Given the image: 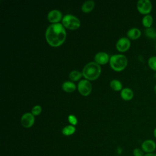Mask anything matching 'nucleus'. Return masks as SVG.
Returning <instances> with one entry per match:
<instances>
[{
	"mask_svg": "<svg viewBox=\"0 0 156 156\" xmlns=\"http://www.w3.org/2000/svg\"><path fill=\"white\" fill-rule=\"evenodd\" d=\"M141 35V30L136 27H132L127 32V36L129 39L136 40Z\"/></svg>",
	"mask_w": 156,
	"mask_h": 156,
	"instance_id": "12",
	"label": "nucleus"
},
{
	"mask_svg": "<svg viewBox=\"0 0 156 156\" xmlns=\"http://www.w3.org/2000/svg\"><path fill=\"white\" fill-rule=\"evenodd\" d=\"M128 60L127 57L122 54L113 55L110 58L111 68L115 71H121L127 66Z\"/></svg>",
	"mask_w": 156,
	"mask_h": 156,
	"instance_id": "3",
	"label": "nucleus"
},
{
	"mask_svg": "<svg viewBox=\"0 0 156 156\" xmlns=\"http://www.w3.org/2000/svg\"><path fill=\"white\" fill-rule=\"evenodd\" d=\"M42 108L39 105H37L35 106H34L32 109V114L34 116H37L38 115H40L41 112Z\"/></svg>",
	"mask_w": 156,
	"mask_h": 156,
	"instance_id": "22",
	"label": "nucleus"
},
{
	"mask_svg": "<svg viewBox=\"0 0 156 156\" xmlns=\"http://www.w3.org/2000/svg\"><path fill=\"white\" fill-rule=\"evenodd\" d=\"M101 73V68L99 64L95 62L88 63L83 68V76L88 80H94L97 79Z\"/></svg>",
	"mask_w": 156,
	"mask_h": 156,
	"instance_id": "2",
	"label": "nucleus"
},
{
	"mask_svg": "<svg viewBox=\"0 0 156 156\" xmlns=\"http://www.w3.org/2000/svg\"><path fill=\"white\" fill-rule=\"evenodd\" d=\"M147 64L149 68L156 72V56H151L148 58Z\"/></svg>",
	"mask_w": 156,
	"mask_h": 156,
	"instance_id": "21",
	"label": "nucleus"
},
{
	"mask_svg": "<svg viewBox=\"0 0 156 156\" xmlns=\"http://www.w3.org/2000/svg\"><path fill=\"white\" fill-rule=\"evenodd\" d=\"M141 149L146 154L152 153L156 149V143L151 139L145 140L141 145Z\"/></svg>",
	"mask_w": 156,
	"mask_h": 156,
	"instance_id": "8",
	"label": "nucleus"
},
{
	"mask_svg": "<svg viewBox=\"0 0 156 156\" xmlns=\"http://www.w3.org/2000/svg\"><path fill=\"white\" fill-rule=\"evenodd\" d=\"M63 26L70 30H76L80 26L79 20L72 15H66L62 19Z\"/></svg>",
	"mask_w": 156,
	"mask_h": 156,
	"instance_id": "4",
	"label": "nucleus"
},
{
	"mask_svg": "<svg viewBox=\"0 0 156 156\" xmlns=\"http://www.w3.org/2000/svg\"><path fill=\"white\" fill-rule=\"evenodd\" d=\"M76 88V85L70 81H66L62 84V89L66 93H72Z\"/></svg>",
	"mask_w": 156,
	"mask_h": 156,
	"instance_id": "16",
	"label": "nucleus"
},
{
	"mask_svg": "<svg viewBox=\"0 0 156 156\" xmlns=\"http://www.w3.org/2000/svg\"><path fill=\"white\" fill-rule=\"evenodd\" d=\"M82 76H83L82 73H80V71L74 70V71H72L71 72H70V73L69 74V77L73 81H77L82 77Z\"/></svg>",
	"mask_w": 156,
	"mask_h": 156,
	"instance_id": "20",
	"label": "nucleus"
},
{
	"mask_svg": "<svg viewBox=\"0 0 156 156\" xmlns=\"http://www.w3.org/2000/svg\"><path fill=\"white\" fill-rule=\"evenodd\" d=\"M138 11L143 15H149L152 11V4L149 0H139L136 3Z\"/></svg>",
	"mask_w": 156,
	"mask_h": 156,
	"instance_id": "5",
	"label": "nucleus"
},
{
	"mask_svg": "<svg viewBox=\"0 0 156 156\" xmlns=\"http://www.w3.org/2000/svg\"><path fill=\"white\" fill-rule=\"evenodd\" d=\"M153 134H154V136L155 137V138L156 139V127L154 129V132H153Z\"/></svg>",
	"mask_w": 156,
	"mask_h": 156,
	"instance_id": "26",
	"label": "nucleus"
},
{
	"mask_svg": "<svg viewBox=\"0 0 156 156\" xmlns=\"http://www.w3.org/2000/svg\"><path fill=\"white\" fill-rule=\"evenodd\" d=\"M155 50H156V43H155Z\"/></svg>",
	"mask_w": 156,
	"mask_h": 156,
	"instance_id": "29",
	"label": "nucleus"
},
{
	"mask_svg": "<svg viewBox=\"0 0 156 156\" xmlns=\"http://www.w3.org/2000/svg\"><path fill=\"white\" fill-rule=\"evenodd\" d=\"M154 77L156 79V72H155V74H154Z\"/></svg>",
	"mask_w": 156,
	"mask_h": 156,
	"instance_id": "28",
	"label": "nucleus"
},
{
	"mask_svg": "<svg viewBox=\"0 0 156 156\" xmlns=\"http://www.w3.org/2000/svg\"><path fill=\"white\" fill-rule=\"evenodd\" d=\"M130 41L127 37L120 38L116 44L117 50L121 52H124L129 50L130 47Z\"/></svg>",
	"mask_w": 156,
	"mask_h": 156,
	"instance_id": "7",
	"label": "nucleus"
},
{
	"mask_svg": "<svg viewBox=\"0 0 156 156\" xmlns=\"http://www.w3.org/2000/svg\"><path fill=\"white\" fill-rule=\"evenodd\" d=\"M110 86L112 90H113L114 91H116L122 90V85L121 82L119 80H116V79L112 80L110 82Z\"/></svg>",
	"mask_w": 156,
	"mask_h": 156,
	"instance_id": "18",
	"label": "nucleus"
},
{
	"mask_svg": "<svg viewBox=\"0 0 156 156\" xmlns=\"http://www.w3.org/2000/svg\"><path fill=\"white\" fill-rule=\"evenodd\" d=\"M68 119L69 123L71 124V125H73L74 126L77 124V119L73 115H69L68 117Z\"/></svg>",
	"mask_w": 156,
	"mask_h": 156,
	"instance_id": "23",
	"label": "nucleus"
},
{
	"mask_svg": "<svg viewBox=\"0 0 156 156\" xmlns=\"http://www.w3.org/2000/svg\"><path fill=\"white\" fill-rule=\"evenodd\" d=\"M146 156H156V153L152 152V153H148V154H145Z\"/></svg>",
	"mask_w": 156,
	"mask_h": 156,
	"instance_id": "25",
	"label": "nucleus"
},
{
	"mask_svg": "<svg viewBox=\"0 0 156 156\" xmlns=\"http://www.w3.org/2000/svg\"><path fill=\"white\" fill-rule=\"evenodd\" d=\"M145 35L150 39H156V29L152 27L146 28L144 30Z\"/></svg>",
	"mask_w": 156,
	"mask_h": 156,
	"instance_id": "19",
	"label": "nucleus"
},
{
	"mask_svg": "<svg viewBox=\"0 0 156 156\" xmlns=\"http://www.w3.org/2000/svg\"><path fill=\"white\" fill-rule=\"evenodd\" d=\"M121 98L124 101H130L133 97V91L130 88H122L120 93Z\"/></svg>",
	"mask_w": 156,
	"mask_h": 156,
	"instance_id": "13",
	"label": "nucleus"
},
{
	"mask_svg": "<svg viewBox=\"0 0 156 156\" xmlns=\"http://www.w3.org/2000/svg\"><path fill=\"white\" fill-rule=\"evenodd\" d=\"M154 93H155V94H156V85L154 87Z\"/></svg>",
	"mask_w": 156,
	"mask_h": 156,
	"instance_id": "27",
	"label": "nucleus"
},
{
	"mask_svg": "<svg viewBox=\"0 0 156 156\" xmlns=\"http://www.w3.org/2000/svg\"><path fill=\"white\" fill-rule=\"evenodd\" d=\"M34 122L35 118L32 113H26L21 116V123L25 128L31 127L34 125Z\"/></svg>",
	"mask_w": 156,
	"mask_h": 156,
	"instance_id": "9",
	"label": "nucleus"
},
{
	"mask_svg": "<svg viewBox=\"0 0 156 156\" xmlns=\"http://www.w3.org/2000/svg\"><path fill=\"white\" fill-rule=\"evenodd\" d=\"M94 7V2L93 1H87L82 5V10L84 13H89L93 10Z\"/></svg>",
	"mask_w": 156,
	"mask_h": 156,
	"instance_id": "15",
	"label": "nucleus"
},
{
	"mask_svg": "<svg viewBox=\"0 0 156 156\" xmlns=\"http://www.w3.org/2000/svg\"><path fill=\"white\" fill-rule=\"evenodd\" d=\"M144 152L140 148H135L133 151V156H144Z\"/></svg>",
	"mask_w": 156,
	"mask_h": 156,
	"instance_id": "24",
	"label": "nucleus"
},
{
	"mask_svg": "<svg viewBox=\"0 0 156 156\" xmlns=\"http://www.w3.org/2000/svg\"><path fill=\"white\" fill-rule=\"evenodd\" d=\"M76 132V127L73 125H68L63 128L62 133L65 136H70Z\"/></svg>",
	"mask_w": 156,
	"mask_h": 156,
	"instance_id": "17",
	"label": "nucleus"
},
{
	"mask_svg": "<svg viewBox=\"0 0 156 156\" xmlns=\"http://www.w3.org/2000/svg\"><path fill=\"white\" fill-rule=\"evenodd\" d=\"M62 18V13L58 10H52L50 11L48 14V20L49 22L55 24L58 23V22Z\"/></svg>",
	"mask_w": 156,
	"mask_h": 156,
	"instance_id": "10",
	"label": "nucleus"
},
{
	"mask_svg": "<svg viewBox=\"0 0 156 156\" xmlns=\"http://www.w3.org/2000/svg\"><path fill=\"white\" fill-rule=\"evenodd\" d=\"M154 22L153 17L151 15H144L142 18V24L146 28L151 27Z\"/></svg>",
	"mask_w": 156,
	"mask_h": 156,
	"instance_id": "14",
	"label": "nucleus"
},
{
	"mask_svg": "<svg viewBox=\"0 0 156 156\" xmlns=\"http://www.w3.org/2000/svg\"><path fill=\"white\" fill-rule=\"evenodd\" d=\"M45 37L50 46L52 47L61 46L65 41L66 37L65 27L60 23L51 24L46 30Z\"/></svg>",
	"mask_w": 156,
	"mask_h": 156,
	"instance_id": "1",
	"label": "nucleus"
},
{
	"mask_svg": "<svg viewBox=\"0 0 156 156\" xmlns=\"http://www.w3.org/2000/svg\"><path fill=\"white\" fill-rule=\"evenodd\" d=\"M94 60L95 62L99 65H105L108 62L109 56L106 52H99L95 55Z\"/></svg>",
	"mask_w": 156,
	"mask_h": 156,
	"instance_id": "11",
	"label": "nucleus"
},
{
	"mask_svg": "<svg viewBox=\"0 0 156 156\" xmlns=\"http://www.w3.org/2000/svg\"><path fill=\"white\" fill-rule=\"evenodd\" d=\"M77 88L79 92L82 96H86L90 94L92 90V85L88 80H82L79 82Z\"/></svg>",
	"mask_w": 156,
	"mask_h": 156,
	"instance_id": "6",
	"label": "nucleus"
}]
</instances>
